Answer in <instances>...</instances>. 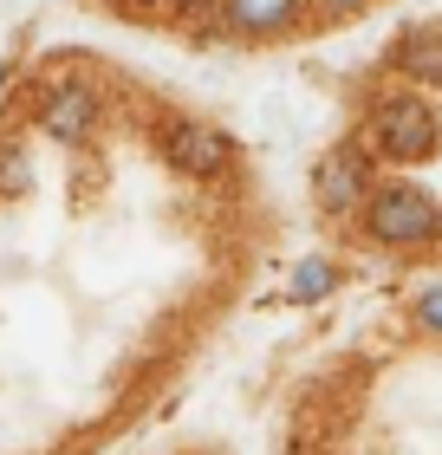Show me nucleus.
<instances>
[{
  "label": "nucleus",
  "instance_id": "nucleus-1",
  "mask_svg": "<svg viewBox=\"0 0 442 455\" xmlns=\"http://www.w3.org/2000/svg\"><path fill=\"white\" fill-rule=\"evenodd\" d=\"M371 150L390 156V163H423L442 150V117L430 111V98L416 92H397L371 111Z\"/></svg>",
  "mask_w": 442,
  "mask_h": 455
},
{
  "label": "nucleus",
  "instance_id": "nucleus-2",
  "mask_svg": "<svg viewBox=\"0 0 442 455\" xmlns=\"http://www.w3.org/2000/svg\"><path fill=\"white\" fill-rule=\"evenodd\" d=\"M365 228H371L384 247H423V241L442 235V209H436L430 189H416V182H390V189L371 196Z\"/></svg>",
  "mask_w": 442,
  "mask_h": 455
},
{
  "label": "nucleus",
  "instance_id": "nucleus-3",
  "mask_svg": "<svg viewBox=\"0 0 442 455\" xmlns=\"http://www.w3.org/2000/svg\"><path fill=\"white\" fill-rule=\"evenodd\" d=\"M163 156H170L182 176L208 182V176L228 170V137L208 131V124H189V117H182V124H170V131H163Z\"/></svg>",
  "mask_w": 442,
  "mask_h": 455
},
{
  "label": "nucleus",
  "instance_id": "nucleus-4",
  "mask_svg": "<svg viewBox=\"0 0 442 455\" xmlns=\"http://www.w3.org/2000/svg\"><path fill=\"white\" fill-rule=\"evenodd\" d=\"M39 124H46L52 143H85L92 124H98V98L85 85H52L46 105H39Z\"/></svg>",
  "mask_w": 442,
  "mask_h": 455
},
{
  "label": "nucleus",
  "instance_id": "nucleus-5",
  "mask_svg": "<svg viewBox=\"0 0 442 455\" xmlns=\"http://www.w3.org/2000/svg\"><path fill=\"white\" fill-rule=\"evenodd\" d=\"M365 182H371V170H365L358 150H325L319 170H312V189H319L325 209H351V202L365 196Z\"/></svg>",
  "mask_w": 442,
  "mask_h": 455
},
{
  "label": "nucleus",
  "instance_id": "nucleus-6",
  "mask_svg": "<svg viewBox=\"0 0 442 455\" xmlns=\"http://www.w3.org/2000/svg\"><path fill=\"white\" fill-rule=\"evenodd\" d=\"M300 0H228V27L235 33H280L293 27Z\"/></svg>",
  "mask_w": 442,
  "mask_h": 455
},
{
  "label": "nucleus",
  "instance_id": "nucleus-7",
  "mask_svg": "<svg viewBox=\"0 0 442 455\" xmlns=\"http://www.w3.org/2000/svg\"><path fill=\"white\" fill-rule=\"evenodd\" d=\"M397 59H404L410 78H430V85H442V39H436V33H416Z\"/></svg>",
  "mask_w": 442,
  "mask_h": 455
},
{
  "label": "nucleus",
  "instance_id": "nucleus-8",
  "mask_svg": "<svg viewBox=\"0 0 442 455\" xmlns=\"http://www.w3.org/2000/svg\"><path fill=\"white\" fill-rule=\"evenodd\" d=\"M27 182H33V163H27L20 143H7V150H0V196H20Z\"/></svg>",
  "mask_w": 442,
  "mask_h": 455
},
{
  "label": "nucleus",
  "instance_id": "nucleus-9",
  "mask_svg": "<svg viewBox=\"0 0 442 455\" xmlns=\"http://www.w3.org/2000/svg\"><path fill=\"white\" fill-rule=\"evenodd\" d=\"M319 293H332V267L325 260H306L300 274H293V299H319Z\"/></svg>",
  "mask_w": 442,
  "mask_h": 455
},
{
  "label": "nucleus",
  "instance_id": "nucleus-10",
  "mask_svg": "<svg viewBox=\"0 0 442 455\" xmlns=\"http://www.w3.org/2000/svg\"><path fill=\"white\" fill-rule=\"evenodd\" d=\"M416 325H423V332H442V286H430V293L416 299Z\"/></svg>",
  "mask_w": 442,
  "mask_h": 455
},
{
  "label": "nucleus",
  "instance_id": "nucleus-11",
  "mask_svg": "<svg viewBox=\"0 0 442 455\" xmlns=\"http://www.w3.org/2000/svg\"><path fill=\"white\" fill-rule=\"evenodd\" d=\"M325 13H358V7H371V0H319Z\"/></svg>",
  "mask_w": 442,
  "mask_h": 455
},
{
  "label": "nucleus",
  "instance_id": "nucleus-12",
  "mask_svg": "<svg viewBox=\"0 0 442 455\" xmlns=\"http://www.w3.org/2000/svg\"><path fill=\"white\" fill-rule=\"evenodd\" d=\"M0 85H7V66H0Z\"/></svg>",
  "mask_w": 442,
  "mask_h": 455
}]
</instances>
